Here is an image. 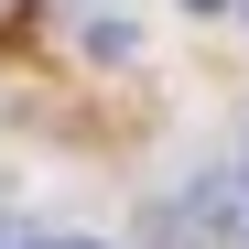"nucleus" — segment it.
Listing matches in <instances>:
<instances>
[{
  "label": "nucleus",
  "instance_id": "nucleus-1",
  "mask_svg": "<svg viewBox=\"0 0 249 249\" xmlns=\"http://www.w3.org/2000/svg\"><path fill=\"white\" fill-rule=\"evenodd\" d=\"M44 249H87V238H44Z\"/></svg>",
  "mask_w": 249,
  "mask_h": 249
},
{
  "label": "nucleus",
  "instance_id": "nucleus-2",
  "mask_svg": "<svg viewBox=\"0 0 249 249\" xmlns=\"http://www.w3.org/2000/svg\"><path fill=\"white\" fill-rule=\"evenodd\" d=\"M195 11H217V0H195Z\"/></svg>",
  "mask_w": 249,
  "mask_h": 249
}]
</instances>
